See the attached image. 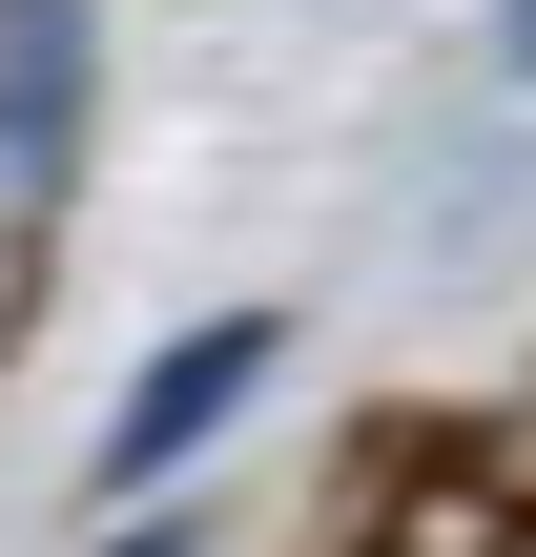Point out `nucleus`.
I'll return each mask as SVG.
<instances>
[{"mask_svg":"<svg viewBox=\"0 0 536 557\" xmlns=\"http://www.w3.org/2000/svg\"><path fill=\"white\" fill-rule=\"evenodd\" d=\"M103 557H186V517H165V537H103Z\"/></svg>","mask_w":536,"mask_h":557,"instance_id":"4","label":"nucleus"},{"mask_svg":"<svg viewBox=\"0 0 536 557\" xmlns=\"http://www.w3.org/2000/svg\"><path fill=\"white\" fill-rule=\"evenodd\" d=\"M496 41H516V83H536V0H496Z\"/></svg>","mask_w":536,"mask_h":557,"instance_id":"3","label":"nucleus"},{"mask_svg":"<svg viewBox=\"0 0 536 557\" xmlns=\"http://www.w3.org/2000/svg\"><path fill=\"white\" fill-rule=\"evenodd\" d=\"M83 124H103V0H0V248L62 227Z\"/></svg>","mask_w":536,"mask_h":557,"instance_id":"1","label":"nucleus"},{"mask_svg":"<svg viewBox=\"0 0 536 557\" xmlns=\"http://www.w3.org/2000/svg\"><path fill=\"white\" fill-rule=\"evenodd\" d=\"M248 393H269V331H248V310H227V331H186V351H145V372H124V413H103V475L145 496V475H165V455H207Z\"/></svg>","mask_w":536,"mask_h":557,"instance_id":"2","label":"nucleus"},{"mask_svg":"<svg viewBox=\"0 0 536 557\" xmlns=\"http://www.w3.org/2000/svg\"><path fill=\"white\" fill-rule=\"evenodd\" d=\"M496 557H536V496H516V517H496Z\"/></svg>","mask_w":536,"mask_h":557,"instance_id":"5","label":"nucleus"}]
</instances>
